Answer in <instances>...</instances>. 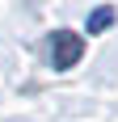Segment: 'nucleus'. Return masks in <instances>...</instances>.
Returning a JSON list of instances; mask_svg holds the SVG:
<instances>
[{
    "instance_id": "2",
    "label": "nucleus",
    "mask_w": 118,
    "mask_h": 122,
    "mask_svg": "<svg viewBox=\"0 0 118 122\" xmlns=\"http://www.w3.org/2000/svg\"><path fill=\"white\" fill-rule=\"evenodd\" d=\"M110 21H114V13H110V9H97V13H93V21H89V30H106Z\"/></svg>"
},
{
    "instance_id": "1",
    "label": "nucleus",
    "mask_w": 118,
    "mask_h": 122,
    "mask_svg": "<svg viewBox=\"0 0 118 122\" xmlns=\"http://www.w3.org/2000/svg\"><path fill=\"white\" fill-rule=\"evenodd\" d=\"M51 46H55V67H72V63L80 59L84 42H80L76 34H68V30H63V34H55V42H51Z\"/></svg>"
}]
</instances>
